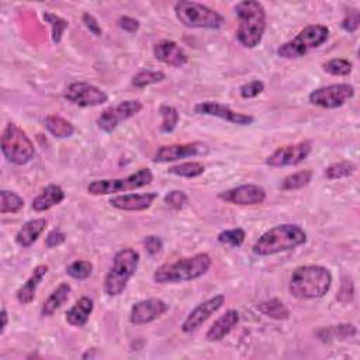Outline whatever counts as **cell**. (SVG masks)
<instances>
[{
    "instance_id": "6da1fadb",
    "label": "cell",
    "mask_w": 360,
    "mask_h": 360,
    "mask_svg": "<svg viewBox=\"0 0 360 360\" xmlns=\"http://www.w3.org/2000/svg\"><path fill=\"white\" fill-rule=\"evenodd\" d=\"M332 280V273L325 266H298L291 273L288 291L297 300H318L330 290Z\"/></svg>"
},
{
    "instance_id": "7a4b0ae2",
    "label": "cell",
    "mask_w": 360,
    "mask_h": 360,
    "mask_svg": "<svg viewBox=\"0 0 360 360\" xmlns=\"http://www.w3.org/2000/svg\"><path fill=\"white\" fill-rule=\"evenodd\" d=\"M233 10L238 18V42L248 49L256 48L266 31V10L263 4L256 0H243L236 3Z\"/></svg>"
},
{
    "instance_id": "3957f363",
    "label": "cell",
    "mask_w": 360,
    "mask_h": 360,
    "mask_svg": "<svg viewBox=\"0 0 360 360\" xmlns=\"http://www.w3.org/2000/svg\"><path fill=\"white\" fill-rule=\"evenodd\" d=\"M212 259L208 253H197L181 257L174 262L163 263L153 271V280L158 284H176L193 281L202 277L211 267Z\"/></svg>"
},
{
    "instance_id": "277c9868",
    "label": "cell",
    "mask_w": 360,
    "mask_h": 360,
    "mask_svg": "<svg viewBox=\"0 0 360 360\" xmlns=\"http://www.w3.org/2000/svg\"><path fill=\"white\" fill-rule=\"evenodd\" d=\"M307 242V232L297 224H280L266 231L253 243L252 252L256 256H271L292 250Z\"/></svg>"
},
{
    "instance_id": "5b68a950",
    "label": "cell",
    "mask_w": 360,
    "mask_h": 360,
    "mask_svg": "<svg viewBox=\"0 0 360 360\" xmlns=\"http://www.w3.org/2000/svg\"><path fill=\"white\" fill-rule=\"evenodd\" d=\"M139 253L132 248L118 250L112 257V264L104 277V292L108 297L121 295L139 264Z\"/></svg>"
},
{
    "instance_id": "8992f818",
    "label": "cell",
    "mask_w": 360,
    "mask_h": 360,
    "mask_svg": "<svg viewBox=\"0 0 360 360\" xmlns=\"http://www.w3.org/2000/svg\"><path fill=\"white\" fill-rule=\"evenodd\" d=\"M1 153L11 165L22 166L35 155V146L30 136L17 124L7 122L1 132Z\"/></svg>"
},
{
    "instance_id": "52a82bcc",
    "label": "cell",
    "mask_w": 360,
    "mask_h": 360,
    "mask_svg": "<svg viewBox=\"0 0 360 360\" xmlns=\"http://www.w3.org/2000/svg\"><path fill=\"white\" fill-rule=\"evenodd\" d=\"M174 14L179 22L188 28L218 30L225 24V18L222 17V14L197 1H177L174 4Z\"/></svg>"
},
{
    "instance_id": "ba28073f",
    "label": "cell",
    "mask_w": 360,
    "mask_h": 360,
    "mask_svg": "<svg viewBox=\"0 0 360 360\" xmlns=\"http://www.w3.org/2000/svg\"><path fill=\"white\" fill-rule=\"evenodd\" d=\"M329 38V28L322 24H311L301 30L292 39L277 48V55L284 59H297L309 51L319 48Z\"/></svg>"
},
{
    "instance_id": "9c48e42d",
    "label": "cell",
    "mask_w": 360,
    "mask_h": 360,
    "mask_svg": "<svg viewBox=\"0 0 360 360\" xmlns=\"http://www.w3.org/2000/svg\"><path fill=\"white\" fill-rule=\"evenodd\" d=\"M153 180V174L150 169L141 167L135 173H131L125 177L118 179H101L94 180L87 186V191L93 195H105V194H118L136 188H142L150 184Z\"/></svg>"
},
{
    "instance_id": "30bf717a",
    "label": "cell",
    "mask_w": 360,
    "mask_h": 360,
    "mask_svg": "<svg viewBox=\"0 0 360 360\" xmlns=\"http://www.w3.org/2000/svg\"><path fill=\"white\" fill-rule=\"evenodd\" d=\"M354 97V87L350 83H333L318 87L308 94V101L312 105L335 110L345 105Z\"/></svg>"
},
{
    "instance_id": "8fae6325",
    "label": "cell",
    "mask_w": 360,
    "mask_h": 360,
    "mask_svg": "<svg viewBox=\"0 0 360 360\" xmlns=\"http://www.w3.org/2000/svg\"><path fill=\"white\" fill-rule=\"evenodd\" d=\"M142 107L143 105L139 100H122L115 105L104 108L98 114L96 124L103 132L111 134L121 122H124V121L135 117L138 112H141Z\"/></svg>"
},
{
    "instance_id": "7c38bea8",
    "label": "cell",
    "mask_w": 360,
    "mask_h": 360,
    "mask_svg": "<svg viewBox=\"0 0 360 360\" xmlns=\"http://www.w3.org/2000/svg\"><path fill=\"white\" fill-rule=\"evenodd\" d=\"M65 100L77 107H97L108 101V94L100 87L86 83V82H73L70 83L63 94Z\"/></svg>"
},
{
    "instance_id": "4fadbf2b",
    "label": "cell",
    "mask_w": 360,
    "mask_h": 360,
    "mask_svg": "<svg viewBox=\"0 0 360 360\" xmlns=\"http://www.w3.org/2000/svg\"><path fill=\"white\" fill-rule=\"evenodd\" d=\"M312 150V142L308 139L300 141L297 143H290L277 148L266 158V165L270 167H285L297 166L304 162Z\"/></svg>"
},
{
    "instance_id": "5bb4252c",
    "label": "cell",
    "mask_w": 360,
    "mask_h": 360,
    "mask_svg": "<svg viewBox=\"0 0 360 360\" xmlns=\"http://www.w3.org/2000/svg\"><path fill=\"white\" fill-rule=\"evenodd\" d=\"M210 152V148L202 142H183L160 146L153 156L155 163H169L181 160L186 158L204 156Z\"/></svg>"
},
{
    "instance_id": "9a60e30c",
    "label": "cell",
    "mask_w": 360,
    "mask_h": 360,
    "mask_svg": "<svg viewBox=\"0 0 360 360\" xmlns=\"http://www.w3.org/2000/svg\"><path fill=\"white\" fill-rule=\"evenodd\" d=\"M225 304V297L222 294H217L202 302H200L195 308H193L188 315L184 318V321L180 325L181 332L191 333L197 330L202 323H205L211 315H214L221 307Z\"/></svg>"
},
{
    "instance_id": "2e32d148",
    "label": "cell",
    "mask_w": 360,
    "mask_h": 360,
    "mask_svg": "<svg viewBox=\"0 0 360 360\" xmlns=\"http://www.w3.org/2000/svg\"><path fill=\"white\" fill-rule=\"evenodd\" d=\"M193 111L195 114H200V115L217 117V118L225 120V121H228L231 124H236V125H242V127L252 125L255 122V117L253 115L235 111L229 105H225V104L218 103V101H201V103H197L194 105Z\"/></svg>"
},
{
    "instance_id": "e0dca14e",
    "label": "cell",
    "mask_w": 360,
    "mask_h": 360,
    "mask_svg": "<svg viewBox=\"0 0 360 360\" xmlns=\"http://www.w3.org/2000/svg\"><path fill=\"white\" fill-rule=\"evenodd\" d=\"M218 198L233 205H257L266 200V190L259 184H240L221 191Z\"/></svg>"
},
{
    "instance_id": "ac0fdd59",
    "label": "cell",
    "mask_w": 360,
    "mask_h": 360,
    "mask_svg": "<svg viewBox=\"0 0 360 360\" xmlns=\"http://www.w3.org/2000/svg\"><path fill=\"white\" fill-rule=\"evenodd\" d=\"M169 309V304L160 298H146L135 302L129 311L132 325H145L156 321Z\"/></svg>"
},
{
    "instance_id": "d6986e66",
    "label": "cell",
    "mask_w": 360,
    "mask_h": 360,
    "mask_svg": "<svg viewBox=\"0 0 360 360\" xmlns=\"http://www.w3.org/2000/svg\"><path fill=\"white\" fill-rule=\"evenodd\" d=\"M153 56L159 62L173 68H183L188 62L186 51L172 39H160L156 42L153 45Z\"/></svg>"
},
{
    "instance_id": "ffe728a7",
    "label": "cell",
    "mask_w": 360,
    "mask_h": 360,
    "mask_svg": "<svg viewBox=\"0 0 360 360\" xmlns=\"http://www.w3.org/2000/svg\"><path fill=\"white\" fill-rule=\"evenodd\" d=\"M158 198L156 193H128L110 198V205L121 211H145Z\"/></svg>"
},
{
    "instance_id": "44dd1931",
    "label": "cell",
    "mask_w": 360,
    "mask_h": 360,
    "mask_svg": "<svg viewBox=\"0 0 360 360\" xmlns=\"http://www.w3.org/2000/svg\"><path fill=\"white\" fill-rule=\"evenodd\" d=\"M239 323V312L236 309H228L221 316H218L214 323L205 332V339L208 342H219L228 336Z\"/></svg>"
},
{
    "instance_id": "7402d4cb",
    "label": "cell",
    "mask_w": 360,
    "mask_h": 360,
    "mask_svg": "<svg viewBox=\"0 0 360 360\" xmlns=\"http://www.w3.org/2000/svg\"><path fill=\"white\" fill-rule=\"evenodd\" d=\"M46 273H48V266L38 264L34 267L32 273L25 280V283L18 287V290L15 292V298L21 305H27V304L32 302V300L35 298L37 288L41 284V281L44 280V277L46 276Z\"/></svg>"
},
{
    "instance_id": "603a6c76",
    "label": "cell",
    "mask_w": 360,
    "mask_h": 360,
    "mask_svg": "<svg viewBox=\"0 0 360 360\" xmlns=\"http://www.w3.org/2000/svg\"><path fill=\"white\" fill-rule=\"evenodd\" d=\"M65 200V191L58 184H48L42 188V191L32 200L31 208L37 212L48 211L52 207L60 204Z\"/></svg>"
},
{
    "instance_id": "cb8c5ba5",
    "label": "cell",
    "mask_w": 360,
    "mask_h": 360,
    "mask_svg": "<svg viewBox=\"0 0 360 360\" xmlns=\"http://www.w3.org/2000/svg\"><path fill=\"white\" fill-rule=\"evenodd\" d=\"M94 309V302L89 297H80L65 314V319L70 326L83 328Z\"/></svg>"
},
{
    "instance_id": "d4e9b609",
    "label": "cell",
    "mask_w": 360,
    "mask_h": 360,
    "mask_svg": "<svg viewBox=\"0 0 360 360\" xmlns=\"http://www.w3.org/2000/svg\"><path fill=\"white\" fill-rule=\"evenodd\" d=\"M46 219L45 218H35L27 221L15 233V243L21 248H30L34 245L38 238L42 235V232L46 228Z\"/></svg>"
},
{
    "instance_id": "484cf974",
    "label": "cell",
    "mask_w": 360,
    "mask_h": 360,
    "mask_svg": "<svg viewBox=\"0 0 360 360\" xmlns=\"http://www.w3.org/2000/svg\"><path fill=\"white\" fill-rule=\"evenodd\" d=\"M72 287L68 283H60L49 295L48 298L44 301L42 304V315L44 316H52L68 300L70 295Z\"/></svg>"
},
{
    "instance_id": "4316f807",
    "label": "cell",
    "mask_w": 360,
    "mask_h": 360,
    "mask_svg": "<svg viewBox=\"0 0 360 360\" xmlns=\"http://www.w3.org/2000/svg\"><path fill=\"white\" fill-rule=\"evenodd\" d=\"M44 125H45L46 131L53 138H58V139L70 138L75 134V127L72 125V122L60 115H56V114L46 115L44 120Z\"/></svg>"
},
{
    "instance_id": "83f0119b",
    "label": "cell",
    "mask_w": 360,
    "mask_h": 360,
    "mask_svg": "<svg viewBox=\"0 0 360 360\" xmlns=\"http://www.w3.org/2000/svg\"><path fill=\"white\" fill-rule=\"evenodd\" d=\"M257 309L263 315H266L271 319H276V321H285V319L290 318V309L278 298H270V300L262 301L257 305Z\"/></svg>"
},
{
    "instance_id": "f1b7e54d",
    "label": "cell",
    "mask_w": 360,
    "mask_h": 360,
    "mask_svg": "<svg viewBox=\"0 0 360 360\" xmlns=\"http://www.w3.org/2000/svg\"><path fill=\"white\" fill-rule=\"evenodd\" d=\"M312 170H298L295 173H291L288 176H285L283 179V181L280 183V188L284 190V191H295V190H300L305 186H308L312 180Z\"/></svg>"
},
{
    "instance_id": "f546056e",
    "label": "cell",
    "mask_w": 360,
    "mask_h": 360,
    "mask_svg": "<svg viewBox=\"0 0 360 360\" xmlns=\"http://www.w3.org/2000/svg\"><path fill=\"white\" fill-rule=\"evenodd\" d=\"M205 172V166L201 162H195V160H190V162H183L174 166H170L167 169V173L179 176V177H184V179H194L201 176Z\"/></svg>"
},
{
    "instance_id": "4dcf8cb0",
    "label": "cell",
    "mask_w": 360,
    "mask_h": 360,
    "mask_svg": "<svg viewBox=\"0 0 360 360\" xmlns=\"http://www.w3.org/2000/svg\"><path fill=\"white\" fill-rule=\"evenodd\" d=\"M24 198L14 191L1 190L0 191V212L1 214H15L24 208Z\"/></svg>"
},
{
    "instance_id": "1f68e13d",
    "label": "cell",
    "mask_w": 360,
    "mask_h": 360,
    "mask_svg": "<svg viewBox=\"0 0 360 360\" xmlns=\"http://www.w3.org/2000/svg\"><path fill=\"white\" fill-rule=\"evenodd\" d=\"M42 17L51 27V39H52V42L59 44L65 30L69 27L68 20H65L63 17H60L58 14H53L51 11H44Z\"/></svg>"
},
{
    "instance_id": "d6a6232c",
    "label": "cell",
    "mask_w": 360,
    "mask_h": 360,
    "mask_svg": "<svg viewBox=\"0 0 360 360\" xmlns=\"http://www.w3.org/2000/svg\"><path fill=\"white\" fill-rule=\"evenodd\" d=\"M354 172H356V165L353 162L342 160V162H336V163L329 165L323 170V176L326 177V180H339V179H343V177H349Z\"/></svg>"
},
{
    "instance_id": "836d02e7",
    "label": "cell",
    "mask_w": 360,
    "mask_h": 360,
    "mask_svg": "<svg viewBox=\"0 0 360 360\" xmlns=\"http://www.w3.org/2000/svg\"><path fill=\"white\" fill-rule=\"evenodd\" d=\"M166 79V75L162 70H150V69H145L138 72L136 75H134L132 77V86L138 87V89H143L146 86L155 84V83H160Z\"/></svg>"
},
{
    "instance_id": "e575fe53",
    "label": "cell",
    "mask_w": 360,
    "mask_h": 360,
    "mask_svg": "<svg viewBox=\"0 0 360 360\" xmlns=\"http://www.w3.org/2000/svg\"><path fill=\"white\" fill-rule=\"evenodd\" d=\"M159 112L162 117V124H160V131L165 134L173 132L179 124V111L176 107L169 105V104H162L159 107Z\"/></svg>"
},
{
    "instance_id": "d590c367",
    "label": "cell",
    "mask_w": 360,
    "mask_h": 360,
    "mask_svg": "<svg viewBox=\"0 0 360 360\" xmlns=\"http://www.w3.org/2000/svg\"><path fill=\"white\" fill-rule=\"evenodd\" d=\"M322 68L332 76H349L353 70V63L345 58H333L325 62Z\"/></svg>"
},
{
    "instance_id": "8d00e7d4",
    "label": "cell",
    "mask_w": 360,
    "mask_h": 360,
    "mask_svg": "<svg viewBox=\"0 0 360 360\" xmlns=\"http://www.w3.org/2000/svg\"><path fill=\"white\" fill-rule=\"evenodd\" d=\"M322 332H325V336H321V339L323 340H330V339H345V338H350L354 336L357 333V329L353 323H339V325H332L329 328L321 329Z\"/></svg>"
},
{
    "instance_id": "74e56055",
    "label": "cell",
    "mask_w": 360,
    "mask_h": 360,
    "mask_svg": "<svg viewBox=\"0 0 360 360\" xmlns=\"http://www.w3.org/2000/svg\"><path fill=\"white\" fill-rule=\"evenodd\" d=\"M246 232L242 228H232V229H225L218 233L217 239L219 243L231 246V248H239L245 242Z\"/></svg>"
},
{
    "instance_id": "f35d334b",
    "label": "cell",
    "mask_w": 360,
    "mask_h": 360,
    "mask_svg": "<svg viewBox=\"0 0 360 360\" xmlns=\"http://www.w3.org/2000/svg\"><path fill=\"white\" fill-rule=\"evenodd\" d=\"M93 264L89 260H75L66 266V274L75 280H86L91 276Z\"/></svg>"
},
{
    "instance_id": "ab89813d",
    "label": "cell",
    "mask_w": 360,
    "mask_h": 360,
    "mask_svg": "<svg viewBox=\"0 0 360 360\" xmlns=\"http://www.w3.org/2000/svg\"><path fill=\"white\" fill-rule=\"evenodd\" d=\"M163 201L172 210L180 211L188 204V195L183 190H172L165 195Z\"/></svg>"
},
{
    "instance_id": "60d3db41",
    "label": "cell",
    "mask_w": 360,
    "mask_h": 360,
    "mask_svg": "<svg viewBox=\"0 0 360 360\" xmlns=\"http://www.w3.org/2000/svg\"><path fill=\"white\" fill-rule=\"evenodd\" d=\"M264 90V83L262 80H250L239 87V94L242 98H255Z\"/></svg>"
},
{
    "instance_id": "b9f144b4",
    "label": "cell",
    "mask_w": 360,
    "mask_h": 360,
    "mask_svg": "<svg viewBox=\"0 0 360 360\" xmlns=\"http://www.w3.org/2000/svg\"><path fill=\"white\" fill-rule=\"evenodd\" d=\"M359 25H360V13H359V10H356V8L349 10V11L346 13V15L343 17L342 22H340V27H342L346 32H349V34L356 32L357 28H359Z\"/></svg>"
},
{
    "instance_id": "7bdbcfd3",
    "label": "cell",
    "mask_w": 360,
    "mask_h": 360,
    "mask_svg": "<svg viewBox=\"0 0 360 360\" xmlns=\"http://www.w3.org/2000/svg\"><path fill=\"white\" fill-rule=\"evenodd\" d=\"M353 292H354V288H353L352 280L347 278V277H343L342 284H340V290L336 295V300L340 301L342 304H347L353 300Z\"/></svg>"
},
{
    "instance_id": "ee69618b",
    "label": "cell",
    "mask_w": 360,
    "mask_h": 360,
    "mask_svg": "<svg viewBox=\"0 0 360 360\" xmlns=\"http://www.w3.org/2000/svg\"><path fill=\"white\" fill-rule=\"evenodd\" d=\"M162 246H163V242L156 235H149L143 239V248H145L146 253L150 255V256L159 253L162 250Z\"/></svg>"
},
{
    "instance_id": "f6af8a7d",
    "label": "cell",
    "mask_w": 360,
    "mask_h": 360,
    "mask_svg": "<svg viewBox=\"0 0 360 360\" xmlns=\"http://www.w3.org/2000/svg\"><path fill=\"white\" fill-rule=\"evenodd\" d=\"M82 22L84 24V27L91 32L94 34L96 37H101L103 34V30L97 21V18L94 15H91L90 13H83L82 14Z\"/></svg>"
},
{
    "instance_id": "bcb514c9",
    "label": "cell",
    "mask_w": 360,
    "mask_h": 360,
    "mask_svg": "<svg viewBox=\"0 0 360 360\" xmlns=\"http://www.w3.org/2000/svg\"><path fill=\"white\" fill-rule=\"evenodd\" d=\"M139 25H141L139 21H138L136 18L129 17V15H121V17L118 18V27H120L121 30L129 32V34L136 32V31L139 30Z\"/></svg>"
},
{
    "instance_id": "7dc6e473",
    "label": "cell",
    "mask_w": 360,
    "mask_h": 360,
    "mask_svg": "<svg viewBox=\"0 0 360 360\" xmlns=\"http://www.w3.org/2000/svg\"><path fill=\"white\" fill-rule=\"evenodd\" d=\"M65 240H66V235H65L62 231H59V229H53V231H51V232L46 235V238H45V246L49 248V249H52V248H56V246L62 245Z\"/></svg>"
},
{
    "instance_id": "c3c4849f",
    "label": "cell",
    "mask_w": 360,
    "mask_h": 360,
    "mask_svg": "<svg viewBox=\"0 0 360 360\" xmlns=\"http://www.w3.org/2000/svg\"><path fill=\"white\" fill-rule=\"evenodd\" d=\"M0 318H1V328H0V335L4 333L6 328H7V323H8V314H7V309L3 308L1 312H0Z\"/></svg>"
}]
</instances>
